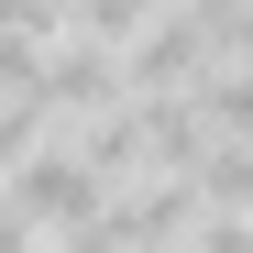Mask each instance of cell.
<instances>
[{
  "instance_id": "obj_1",
  "label": "cell",
  "mask_w": 253,
  "mask_h": 253,
  "mask_svg": "<svg viewBox=\"0 0 253 253\" xmlns=\"http://www.w3.org/2000/svg\"><path fill=\"white\" fill-rule=\"evenodd\" d=\"M0 198H11L33 231H77V220H99V198H110V187L77 165V143H33L11 176H0Z\"/></svg>"
},
{
  "instance_id": "obj_2",
  "label": "cell",
  "mask_w": 253,
  "mask_h": 253,
  "mask_svg": "<svg viewBox=\"0 0 253 253\" xmlns=\"http://www.w3.org/2000/svg\"><path fill=\"white\" fill-rule=\"evenodd\" d=\"M209 66H231V44L187 11V0H176V11H154L132 44H121V77H132V88H198Z\"/></svg>"
},
{
  "instance_id": "obj_3",
  "label": "cell",
  "mask_w": 253,
  "mask_h": 253,
  "mask_svg": "<svg viewBox=\"0 0 253 253\" xmlns=\"http://www.w3.org/2000/svg\"><path fill=\"white\" fill-rule=\"evenodd\" d=\"M33 99H44V121H99L110 99H132L121 44H77V33H66V44H44V88H33Z\"/></svg>"
},
{
  "instance_id": "obj_4",
  "label": "cell",
  "mask_w": 253,
  "mask_h": 253,
  "mask_svg": "<svg viewBox=\"0 0 253 253\" xmlns=\"http://www.w3.org/2000/svg\"><path fill=\"white\" fill-rule=\"evenodd\" d=\"M187 176H198V198H209V209H253V143H209Z\"/></svg>"
},
{
  "instance_id": "obj_5",
  "label": "cell",
  "mask_w": 253,
  "mask_h": 253,
  "mask_svg": "<svg viewBox=\"0 0 253 253\" xmlns=\"http://www.w3.org/2000/svg\"><path fill=\"white\" fill-rule=\"evenodd\" d=\"M33 88H44V44L0 33V99H33Z\"/></svg>"
},
{
  "instance_id": "obj_6",
  "label": "cell",
  "mask_w": 253,
  "mask_h": 253,
  "mask_svg": "<svg viewBox=\"0 0 253 253\" xmlns=\"http://www.w3.org/2000/svg\"><path fill=\"white\" fill-rule=\"evenodd\" d=\"M0 253H44V231H33V220H22L11 198H0Z\"/></svg>"
},
{
  "instance_id": "obj_7",
  "label": "cell",
  "mask_w": 253,
  "mask_h": 253,
  "mask_svg": "<svg viewBox=\"0 0 253 253\" xmlns=\"http://www.w3.org/2000/svg\"><path fill=\"white\" fill-rule=\"evenodd\" d=\"M231 55H242V77H253V33H242V44H231Z\"/></svg>"
}]
</instances>
